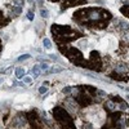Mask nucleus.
Here are the masks:
<instances>
[{
  "instance_id": "1",
  "label": "nucleus",
  "mask_w": 129,
  "mask_h": 129,
  "mask_svg": "<svg viewBox=\"0 0 129 129\" xmlns=\"http://www.w3.org/2000/svg\"><path fill=\"white\" fill-rule=\"evenodd\" d=\"M72 18L75 22L80 25H84L90 28L102 30L109 25L112 18V14L103 8H85L76 10L72 14Z\"/></svg>"
},
{
  "instance_id": "2",
  "label": "nucleus",
  "mask_w": 129,
  "mask_h": 129,
  "mask_svg": "<svg viewBox=\"0 0 129 129\" xmlns=\"http://www.w3.org/2000/svg\"><path fill=\"white\" fill-rule=\"evenodd\" d=\"M50 32L54 40L58 43V45L61 44H67V43L79 39L83 34L76 30H72L70 26H61V25H52Z\"/></svg>"
},
{
  "instance_id": "3",
  "label": "nucleus",
  "mask_w": 129,
  "mask_h": 129,
  "mask_svg": "<svg viewBox=\"0 0 129 129\" xmlns=\"http://www.w3.org/2000/svg\"><path fill=\"white\" fill-rule=\"evenodd\" d=\"M53 117L58 121V124L61 126H63L64 129H75L74 123L70 114L66 111V109H62V107H54L53 110Z\"/></svg>"
},
{
  "instance_id": "4",
  "label": "nucleus",
  "mask_w": 129,
  "mask_h": 129,
  "mask_svg": "<svg viewBox=\"0 0 129 129\" xmlns=\"http://www.w3.org/2000/svg\"><path fill=\"white\" fill-rule=\"evenodd\" d=\"M58 48L71 62L76 63V64H79V62H84V56L79 49L71 48V47H64V45H58Z\"/></svg>"
},
{
  "instance_id": "5",
  "label": "nucleus",
  "mask_w": 129,
  "mask_h": 129,
  "mask_svg": "<svg viewBox=\"0 0 129 129\" xmlns=\"http://www.w3.org/2000/svg\"><path fill=\"white\" fill-rule=\"evenodd\" d=\"M87 114L88 115L85 116V117H88V119H89V123L90 124H94V125L98 126V125H101L102 121H105V111L97 109V107H95L94 110L88 111Z\"/></svg>"
},
{
  "instance_id": "6",
  "label": "nucleus",
  "mask_w": 129,
  "mask_h": 129,
  "mask_svg": "<svg viewBox=\"0 0 129 129\" xmlns=\"http://www.w3.org/2000/svg\"><path fill=\"white\" fill-rule=\"evenodd\" d=\"M88 67L95 70V71H100L102 69V59L101 56L97 50H93L90 53V58H89V63H88Z\"/></svg>"
},
{
  "instance_id": "7",
  "label": "nucleus",
  "mask_w": 129,
  "mask_h": 129,
  "mask_svg": "<svg viewBox=\"0 0 129 129\" xmlns=\"http://www.w3.org/2000/svg\"><path fill=\"white\" fill-rule=\"evenodd\" d=\"M88 0H63L61 3V10H64V9H69L71 7H78V5H81V4H87Z\"/></svg>"
},
{
  "instance_id": "8",
  "label": "nucleus",
  "mask_w": 129,
  "mask_h": 129,
  "mask_svg": "<svg viewBox=\"0 0 129 129\" xmlns=\"http://www.w3.org/2000/svg\"><path fill=\"white\" fill-rule=\"evenodd\" d=\"M64 107H66V109L69 110L67 112L69 114H76L78 112V103H76V101H75L74 98H66L64 100Z\"/></svg>"
},
{
  "instance_id": "9",
  "label": "nucleus",
  "mask_w": 129,
  "mask_h": 129,
  "mask_svg": "<svg viewBox=\"0 0 129 129\" xmlns=\"http://www.w3.org/2000/svg\"><path fill=\"white\" fill-rule=\"evenodd\" d=\"M64 71V69L62 67V66H52V67H49L44 74L45 75H48V74H59V72H63Z\"/></svg>"
},
{
  "instance_id": "10",
  "label": "nucleus",
  "mask_w": 129,
  "mask_h": 129,
  "mask_svg": "<svg viewBox=\"0 0 129 129\" xmlns=\"http://www.w3.org/2000/svg\"><path fill=\"white\" fill-rule=\"evenodd\" d=\"M103 110L107 112H112L115 110V103L112 101H107L106 103H103Z\"/></svg>"
},
{
  "instance_id": "11",
  "label": "nucleus",
  "mask_w": 129,
  "mask_h": 129,
  "mask_svg": "<svg viewBox=\"0 0 129 129\" xmlns=\"http://www.w3.org/2000/svg\"><path fill=\"white\" fill-rule=\"evenodd\" d=\"M9 23V18H7L5 16H4V13L0 10V27H4V26H7Z\"/></svg>"
},
{
  "instance_id": "12",
  "label": "nucleus",
  "mask_w": 129,
  "mask_h": 129,
  "mask_svg": "<svg viewBox=\"0 0 129 129\" xmlns=\"http://www.w3.org/2000/svg\"><path fill=\"white\" fill-rule=\"evenodd\" d=\"M16 76H17L18 79H23V78H25V69L17 67V69H16Z\"/></svg>"
},
{
  "instance_id": "13",
  "label": "nucleus",
  "mask_w": 129,
  "mask_h": 129,
  "mask_svg": "<svg viewBox=\"0 0 129 129\" xmlns=\"http://www.w3.org/2000/svg\"><path fill=\"white\" fill-rule=\"evenodd\" d=\"M43 44H44V48H45V49H48V50H50V49H52V47H53V45H52V41H50L48 38H45L44 40H43Z\"/></svg>"
},
{
  "instance_id": "14",
  "label": "nucleus",
  "mask_w": 129,
  "mask_h": 129,
  "mask_svg": "<svg viewBox=\"0 0 129 129\" xmlns=\"http://www.w3.org/2000/svg\"><path fill=\"white\" fill-rule=\"evenodd\" d=\"M121 13H123L125 17H128V18H129V5H125V7H123V8H121Z\"/></svg>"
},
{
  "instance_id": "15",
  "label": "nucleus",
  "mask_w": 129,
  "mask_h": 129,
  "mask_svg": "<svg viewBox=\"0 0 129 129\" xmlns=\"http://www.w3.org/2000/svg\"><path fill=\"white\" fill-rule=\"evenodd\" d=\"M71 92H72V87H64V88L62 89V94H64V95L70 94Z\"/></svg>"
},
{
  "instance_id": "16",
  "label": "nucleus",
  "mask_w": 129,
  "mask_h": 129,
  "mask_svg": "<svg viewBox=\"0 0 129 129\" xmlns=\"http://www.w3.org/2000/svg\"><path fill=\"white\" fill-rule=\"evenodd\" d=\"M40 16H41L43 18H48V17H49L48 9H41V10H40Z\"/></svg>"
},
{
  "instance_id": "17",
  "label": "nucleus",
  "mask_w": 129,
  "mask_h": 129,
  "mask_svg": "<svg viewBox=\"0 0 129 129\" xmlns=\"http://www.w3.org/2000/svg\"><path fill=\"white\" fill-rule=\"evenodd\" d=\"M39 71H40V67H39V66H34V67H32V74H34L35 78L39 76V74H40Z\"/></svg>"
},
{
  "instance_id": "18",
  "label": "nucleus",
  "mask_w": 129,
  "mask_h": 129,
  "mask_svg": "<svg viewBox=\"0 0 129 129\" xmlns=\"http://www.w3.org/2000/svg\"><path fill=\"white\" fill-rule=\"evenodd\" d=\"M87 45H88V40L84 39V40H80L79 41V47L80 48H87Z\"/></svg>"
},
{
  "instance_id": "19",
  "label": "nucleus",
  "mask_w": 129,
  "mask_h": 129,
  "mask_svg": "<svg viewBox=\"0 0 129 129\" xmlns=\"http://www.w3.org/2000/svg\"><path fill=\"white\" fill-rule=\"evenodd\" d=\"M31 56L30 54H23V56H19L18 57V62H22V61H26V59H28Z\"/></svg>"
},
{
  "instance_id": "20",
  "label": "nucleus",
  "mask_w": 129,
  "mask_h": 129,
  "mask_svg": "<svg viewBox=\"0 0 129 129\" xmlns=\"http://www.w3.org/2000/svg\"><path fill=\"white\" fill-rule=\"evenodd\" d=\"M47 92H48V88L45 87V85H43V87L39 88V93H40V94H45Z\"/></svg>"
},
{
  "instance_id": "21",
  "label": "nucleus",
  "mask_w": 129,
  "mask_h": 129,
  "mask_svg": "<svg viewBox=\"0 0 129 129\" xmlns=\"http://www.w3.org/2000/svg\"><path fill=\"white\" fill-rule=\"evenodd\" d=\"M39 67H40V70H43V71H47V70L49 69V67H48V63H47V62H43V63L40 64Z\"/></svg>"
},
{
  "instance_id": "22",
  "label": "nucleus",
  "mask_w": 129,
  "mask_h": 129,
  "mask_svg": "<svg viewBox=\"0 0 129 129\" xmlns=\"http://www.w3.org/2000/svg\"><path fill=\"white\" fill-rule=\"evenodd\" d=\"M23 83H26V84H31V83H32V79H31L30 76H25V78H23Z\"/></svg>"
},
{
  "instance_id": "23",
  "label": "nucleus",
  "mask_w": 129,
  "mask_h": 129,
  "mask_svg": "<svg viewBox=\"0 0 129 129\" xmlns=\"http://www.w3.org/2000/svg\"><path fill=\"white\" fill-rule=\"evenodd\" d=\"M27 18H28L30 21H32V19H34V13H32V12H28V13H27Z\"/></svg>"
},
{
  "instance_id": "24",
  "label": "nucleus",
  "mask_w": 129,
  "mask_h": 129,
  "mask_svg": "<svg viewBox=\"0 0 129 129\" xmlns=\"http://www.w3.org/2000/svg\"><path fill=\"white\" fill-rule=\"evenodd\" d=\"M12 71H13V67H9V69H7V70L4 71V74H10Z\"/></svg>"
},
{
  "instance_id": "25",
  "label": "nucleus",
  "mask_w": 129,
  "mask_h": 129,
  "mask_svg": "<svg viewBox=\"0 0 129 129\" xmlns=\"http://www.w3.org/2000/svg\"><path fill=\"white\" fill-rule=\"evenodd\" d=\"M49 58H50V59H53V61H57V56H56V54H50V56H49Z\"/></svg>"
},
{
  "instance_id": "26",
  "label": "nucleus",
  "mask_w": 129,
  "mask_h": 129,
  "mask_svg": "<svg viewBox=\"0 0 129 129\" xmlns=\"http://www.w3.org/2000/svg\"><path fill=\"white\" fill-rule=\"evenodd\" d=\"M120 88L124 89V90H126V92H129V88H124V87H121V85H120Z\"/></svg>"
},
{
  "instance_id": "27",
  "label": "nucleus",
  "mask_w": 129,
  "mask_h": 129,
  "mask_svg": "<svg viewBox=\"0 0 129 129\" xmlns=\"http://www.w3.org/2000/svg\"><path fill=\"white\" fill-rule=\"evenodd\" d=\"M49 2H52V3H56V2H58V0H49Z\"/></svg>"
},
{
  "instance_id": "28",
  "label": "nucleus",
  "mask_w": 129,
  "mask_h": 129,
  "mask_svg": "<svg viewBox=\"0 0 129 129\" xmlns=\"http://www.w3.org/2000/svg\"><path fill=\"white\" fill-rule=\"evenodd\" d=\"M3 80H4L3 78H0V84H2V83H3Z\"/></svg>"
},
{
  "instance_id": "29",
  "label": "nucleus",
  "mask_w": 129,
  "mask_h": 129,
  "mask_svg": "<svg viewBox=\"0 0 129 129\" xmlns=\"http://www.w3.org/2000/svg\"><path fill=\"white\" fill-rule=\"evenodd\" d=\"M2 49H3V48H2V45H0V54H2Z\"/></svg>"
},
{
  "instance_id": "30",
  "label": "nucleus",
  "mask_w": 129,
  "mask_h": 129,
  "mask_svg": "<svg viewBox=\"0 0 129 129\" xmlns=\"http://www.w3.org/2000/svg\"><path fill=\"white\" fill-rule=\"evenodd\" d=\"M32 2H34V0H28V3H32Z\"/></svg>"
},
{
  "instance_id": "31",
  "label": "nucleus",
  "mask_w": 129,
  "mask_h": 129,
  "mask_svg": "<svg viewBox=\"0 0 129 129\" xmlns=\"http://www.w3.org/2000/svg\"><path fill=\"white\" fill-rule=\"evenodd\" d=\"M126 98H128V100H129V95H126Z\"/></svg>"
}]
</instances>
